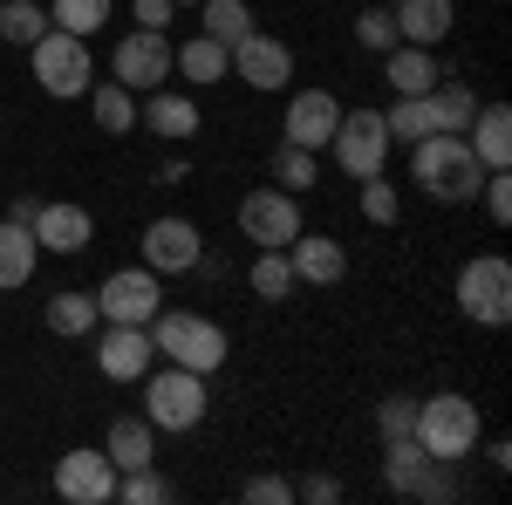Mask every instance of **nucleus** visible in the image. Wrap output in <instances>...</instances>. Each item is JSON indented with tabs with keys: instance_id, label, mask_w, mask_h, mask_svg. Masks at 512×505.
I'll use <instances>...</instances> for the list:
<instances>
[{
	"instance_id": "1",
	"label": "nucleus",
	"mask_w": 512,
	"mask_h": 505,
	"mask_svg": "<svg viewBox=\"0 0 512 505\" xmlns=\"http://www.w3.org/2000/svg\"><path fill=\"white\" fill-rule=\"evenodd\" d=\"M410 178H417L437 205H465V198L485 185V164L472 157L465 137L437 130V137H424V144H410Z\"/></svg>"
},
{
	"instance_id": "2",
	"label": "nucleus",
	"mask_w": 512,
	"mask_h": 505,
	"mask_svg": "<svg viewBox=\"0 0 512 505\" xmlns=\"http://www.w3.org/2000/svg\"><path fill=\"white\" fill-rule=\"evenodd\" d=\"M417 444L431 451L437 465H458L478 451V403L458 396V389H437L417 403Z\"/></svg>"
},
{
	"instance_id": "3",
	"label": "nucleus",
	"mask_w": 512,
	"mask_h": 505,
	"mask_svg": "<svg viewBox=\"0 0 512 505\" xmlns=\"http://www.w3.org/2000/svg\"><path fill=\"white\" fill-rule=\"evenodd\" d=\"M151 349L158 355H171L178 369H198V376H212V369H226V328L219 321H205V314H164L158 308V321H151Z\"/></svg>"
},
{
	"instance_id": "4",
	"label": "nucleus",
	"mask_w": 512,
	"mask_h": 505,
	"mask_svg": "<svg viewBox=\"0 0 512 505\" xmlns=\"http://www.w3.org/2000/svg\"><path fill=\"white\" fill-rule=\"evenodd\" d=\"M205 376L198 369H158L151 383H144V417H151V430H198L205 424Z\"/></svg>"
},
{
	"instance_id": "5",
	"label": "nucleus",
	"mask_w": 512,
	"mask_h": 505,
	"mask_svg": "<svg viewBox=\"0 0 512 505\" xmlns=\"http://www.w3.org/2000/svg\"><path fill=\"white\" fill-rule=\"evenodd\" d=\"M458 308L472 314V321H485V328H506L512 321V267L499 253L465 260V273H458Z\"/></svg>"
},
{
	"instance_id": "6",
	"label": "nucleus",
	"mask_w": 512,
	"mask_h": 505,
	"mask_svg": "<svg viewBox=\"0 0 512 505\" xmlns=\"http://www.w3.org/2000/svg\"><path fill=\"white\" fill-rule=\"evenodd\" d=\"M328 151H335V164L349 171L355 185H362V178H376V171H383V157H390V130H383V110H342L335 137H328Z\"/></svg>"
},
{
	"instance_id": "7",
	"label": "nucleus",
	"mask_w": 512,
	"mask_h": 505,
	"mask_svg": "<svg viewBox=\"0 0 512 505\" xmlns=\"http://www.w3.org/2000/svg\"><path fill=\"white\" fill-rule=\"evenodd\" d=\"M35 76L48 96H89V41L69 35V28H48V35L35 41Z\"/></svg>"
},
{
	"instance_id": "8",
	"label": "nucleus",
	"mask_w": 512,
	"mask_h": 505,
	"mask_svg": "<svg viewBox=\"0 0 512 505\" xmlns=\"http://www.w3.org/2000/svg\"><path fill=\"white\" fill-rule=\"evenodd\" d=\"M164 308V287L151 267H117L103 287H96V314L103 321H137V328H151Z\"/></svg>"
},
{
	"instance_id": "9",
	"label": "nucleus",
	"mask_w": 512,
	"mask_h": 505,
	"mask_svg": "<svg viewBox=\"0 0 512 505\" xmlns=\"http://www.w3.org/2000/svg\"><path fill=\"white\" fill-rule=\"evenodd\" d=\"M55 499L69 505H110L117 499V465H110V451H62V465H55Z\"/></svg>"
},
{
	"instance_id": "10",
	"label": "nucleus",
	"mask_w": 512,
	"mask_h": 505,
	"mask_svg": "<svg viewBox=\"0 0 512 505\" xmlns=\"http://www.w3.org/2000/svg\"><path fill=\"white\" fill-rule=\"evenodd\" d=\"M390 451H383V478H390V492L403 499H451V485L437 478V458L417 444V437H383Z\"/></svg>"
},
{
	"instance_id": "11",
	"label": "nucleus",
	"mask_w": 512,
	"mask_h": 505,
	"mask_svg": "<svg viewBox=\"0 0 512 505\" xmlns=\"http://www.w3.org/2000/svg\"><path fill=\"white\" fill-rule=\"evenodd\" d=\"M164 76H171V41H164L158 28H137V35L117 41V55H110V82H123V89H158Z\"/></svg>"
},
{
	"instance_id": "12",
	"label": "nucleus",
	"mask_w": 512,
	"mask_h": 505,
	"mask_svg": "<svg viewBox=\"0 0 512 505\" xmlns=\"http://www.w3.org/2000/svg\"><path fill=\"white\" fill-rule=\"evenodd\" d=\"M239 233L253 239V246H287V239L301 233V205L294 192H246L239 198Z\"/></svg>"
},
{
	"instance_id": "13",
	"label": "nucleus",
	"mask_w": 512,
	"mask_h": 505,
	"mask_svg": "<svg viewBox=\"0 0 512 505\" xmlns=\"http://www.w3.org/2000/svg\"><path fill=\"white\" fill-rule=\"evenodd\" d=\"M198 260H205V239H198V226L192 219H151L144 226V267L151 273H192Z\"/></svg>"
},
{
	"instance_id": "14",
	"label": "nucleus",
	"mask_w": 512,
	"mask_h": 505,
	"mask_svg": "<svg viewBox=\"0 0 512 505\" xmlns=\"http://www.w3.org/2000/svg\"><path fill=\"white\" fill-rule=\"evenodd\" d=\"M233 76L246 82V89H287L294 55H287V41H274V35H239L233 41Z\"/></svg>"
},
{
	"instance_id": "15",
	"label": "nucleus",
	"mask_w": 512,
	"mask_h": 505,
	"mask_svg": "<svg viewBox=\"0 0 512 505\" xmlns=\"http://www.w3.org/2000/svg\"><path fill=\"white\" fill-rule=\"evenodd\" d=\"M151 328H137V321H110V335L96 342V369L110 376V383H137L144 369H151Z\"/></svg>"
},
{
	"instance_id": "16",
	"label": "nucleus",
	"mask_w": 512,
	"mask_h": 505,
	"mask_svg": "<svg viewBox=\"0 0 512 505\" xmlns=\"http://www.w3.org/2000/svg\"><path fill=\"white\" fill-rule=\"evenodd\" d=\"M335 123H342V103H335L328 89H301V96L287 103V144L321 151V144L335 137Z\"/></svg>"
},
{
	"instance_id": "17",
	"label": "nucleus",
	"mask_w": 512,
	"mask_h": 505,
	"mask_svg": "<svg viewBox=\"0 0 512 505\" xmlns=\"http://www.w3.org/2000/svg\"><path fill=\"white\" fill-rule=\"evenodd\" d=\"M96 239V219H89V205H69V198H55V205H41L35 212V246L48 253H82Z\"/></svg>"
},
{
	"instance_id": "18",
	"label": "nucleus",
	"mask_w": 512,
	"mask_h": 505,
	"mask_svg": "<svg viewBox=\"0 0 512 505\" xmlns=\"http://www.w3.org/2000/svg\"><path fill=\"white\" fill-rule=\"evenodd\" d=\"M287 267L294 280H308V287H335L342 273H349V253H342V239H321V233H294L287 239Z\"/></svg>"
},
{
	"instance_id": "19",
	"label": "nucleus",
	"mask_w": 512,
	"mask_h": 505,
	"mask_svg": "<svg viewBox=\"0 0 512 505\" xmlns=\"http://www.w3.org/2000/svg\"><path fill=\"white\" fill-rule=\"evenodd\" d=\"M472 123H478V130L465 137L472 157L485 164V171H506V164H512V110H506V103H478Z\"/></svg>"
},
{
	"instance_id": "20",
	"label": "nucleus",
	"mask_w": 512,
	"mask_h": 505,
	"mask_svg": "<svg viewBox=\"0 0 512 505\" xmlns=\"http://www.w3.org/2000/svg\"><path fill=\"white\" fill-rule=\"evenodd\" d=\"M144 130H151V137H164V144H185V137H198V130H205V123H198V103H192V96L158 89V96L144 103Z\"/></svg>"
},
{
	"instance_id": "21",
	"label": "nucleus",
	"mask_w": 512,
	"mask_h": 505,
	"mask_svg": "<svg viewBox=\"0 0 512 505\" xmlns=\"http://www.w3.org/2000/svg\"><path fill=\"white\" fill-rule=\"evenodd\" d=\"M451 0H403L396 7V35L410 41V48H437V41L451 35Z\"/></svg>"
},
{
	"instance_id": "22",
	"label": "nucleus",
	"mask_w": 512,
	"mask_h": 505,
	"mask_svg": "<svg viewBox=\"0 0 512 505\" xmlns=\"http://www.w3.org/2000/svg\"><path fill=\"white\" fill-rule=\"evenodd\" d=\"M171 69H178V76H192L198 89H205V82H226V76H233V48H226V41H212V35H192L185 48H171Z\"/></svg>"
},
{
	"instance_id": "23",
	"label": "nucleus",
	"mask_w": 512,
	"mask_h": 505,
	"mask_svg": "<svg viewBox=\"0 0 512 505\" xmlns=\"http://www.w3.org/2000/svg\"><path fill=\"white\" fill-rule=\"evenodd\" d=\"M103 451H110V465H117V471H137V465L158 458V430H151V417H117L110 437H103Z\"/></svg>"
},
{
	"instance_id": "24",
	"label": "nucleus",
	"mask_w": 512,
	"mask_h": 505,
	"mask_svg": "<svg viewBox=\"0 0 512 505\" xmlns=\"http://www.w3.org/2000/svg\"><path fill=\"white\" fill-rule=\"evenodd\" d=\"M383 76H390L396 96H431V82L444 76V69L431 62V48H410V41H396L390 62H383Z\"/></svg>"
},
{
	"instance_id": "25",
	"label": "nucleus",
	"mask_w": 512,
	"mask_h": 505,
	"mask_svg": "<svg viewBox=\"0 0 512 505\" xmlns=\"http://www.w3.org/2000/svg\"><path fill=\"white\" fill-rule=\"evenodd\" d=\"M383 130H390V144H424V137H437L431 96H396V110H383Z\"/></svg>"
},
{
	"instance_id": "26",
	"label": "nucleus",
	"mask_w": 512,
	"mask_h": 505,
	"mask_svg": "<svg viewBox=\"0 0 512 505\" xmlns=\"http://www.w3.org/2000/svg\"><path fill=\"white\" fill-rule=\"evenodd\" d=\"M35 280V226H0V287H28Z\"/></svg>"
},
{
	"instance_id": "27",
	"label": "nucleus",
	"mask_w": 512,
	"mask_h": 505,
	"mask_svg": "<svg viewBox=\"0 0 512 505\" xmlns=\"http://www.w3.org/2000/svg\"><path fill=\"white\" fill-rule=\"evenodd\" d=\"M89 110H96V130L123 137V130H137V89H123V82H96V89H89Z\"/></svg>"
},
{
	"instance_id": "28",
	"label": "nucleus",
	"mask_w": 512,
	"mask_h": 505,
	"mask_svg": "<svg viewBox=\"0 0 512 505\" xmlns=\"http://www.w3.org/2000/svg\"><path fill=\"white\" fill-rule=\"evenodd\" d=\"M431 110H437V130L465 137V130H472V117H478V96L465 89V82H444V76H437L431 82Z\"/></svg>"
},
{
	"instance_id": "29",
	"label": "nucleus",
	"mask_w": 512,
	"mask_h": 505,
	"mask_svg": "<svg viewBox=\"0 0 512 505\" xmlns=\"http://www.w3.org/2000/svg\"><path fill=\"white\" fill-rule=\"evenodd\" d=\"M301 280H294V267H287V246H253V294L260 301H287Z\"/></svg>"
},
{
	"instance_id": "30",
	"label": "nucleus",
	"mask_w": 512,
	"mask_h": 505,
	"mask_svg": "<svg viewBox=\"0 0 512 505\" xmlns=\"http://www.w3.org/2000/svg\"><path fill=\"white\" fill-rule=\"evenodd\" d=\"M96 321H103V314H96V294H82V287H69V294H55V301H48V328H55V335H69V342L89 335Z\"/></svg>"
},
{
	"instance_id": "31",
	"label": "nucleus",
	"mask_w": 512,
	"mask_h": 505,
	"mask_svg": "<svg viewBox=\"0 0 512 505\" xmlns=\"http://www.w3.org/2000/svg\"><path fill=\"white\" fill-rule=\"evenodd\" d=\"M198 21H205V35L226 41V48H233L239 35H253V14H246V0H198Z\"/></svg>"
},
{
	"instance_id": "32",
	"label": "nucleus",
	"mask_w": 512,
	"mask_h": 505,
	"mask_svg": "<svg viewBox=\"0 0 512 505\" xmlns=\"http://www.w3.org/2000/svg\"><path fill=\"white\" fill-rule=\"evenodd\" d=\"M41 35H48V7H35V0H0V41L35 48Z\"/></svg>"
},
{
	"instance_id": "33",
	"label": "nucleus",
	"mask_w": 512,
	"mask_h": 505,
	"mask_svg": "<svg viewBox=\"0 0 512 505\" xmlns=\"http://www.w3.org/2000/svg\"><path fill=\"white\" fill-rule=\"evenodd\" d=\"M103 21H110V0H55V7H48V28H69V35H96V28H103Z\"/></svg>"
},
{
	"instance_id": "34",
	"label": "nucleus",
	"mask_w": 512,
	"mask_h": 505,
	"mask_svg": "<svg viewBox=\"0 0 512 505\" xmlns=\"http://www.w3.org/2000/svg\"><path fill=\"white\" fill-rule=\"evenodd\" d=\"M117 499L123 505H164V499H171V485H164L151 465H137V471H117Z\"/></svg>"
},
{
	"instance_id": "35",
	"label": "nucleus",
	"mask_w": 512,
	"mask_h": 505,
	"mask_svg": "<svg viewBox=\"0 0 512 505\" xmlns=\"http://www.w3.org/2000/svg\"><path fill=\"white\" fill-rule=\"evenodd\" d=\"M274 185H280V192H301V185H315V151H301V144H280V151H274Z\"/></svg>"
},
{
	"instance_id": "36",
	"label": "nucleus",
	"mask_w": 512,
	"mask_h": 505,
	"mask_svg": "<svg viewBox=\"0 0 512 505\" xmlns=\"http://www.w3.org/2000/svg\"><path fill=\"white\" fill-rule=\"evenodd\" d=\"M355 41H362V48H383V55H390L396 41H403V35H396V14H390V7H362V14H355Z\"/></svg>"
},
{
	"instance_id": "37",
	"label": "nucleus",
	"mask_w": 512,
	"mask_h": 505,
	"mask_svg": "<svg viewBox=\"0 0 512 505\" xmlns=\"http://www.w3.org/2000/svg\"><path fill=\"white\" fill-rule=\"evenodd\" d=\"M362 212H369V226H396V185H383V171L376 178H362Z\"/></svg>"
},
{
	"instance_id": "38",
	"label": "nucleus",
	"mask_w": 512,
	"mask_h": 505,
	"mask_svg": "<svg viewBox=\"0 0 512 505\" xmlns=\"http://www.w3.org/2000/svg\"><path fill=\"white\" fill-rule=\"evenodd\" d=\"M376 424H383V437H417V396H383Z\"/></svg>"
},
{
	"instance_id": "39",
	"label": "nucleus",
	"mask_w": 512,
	"mask_h": 505,
	"mask_svg": "<svg viewBox=\"0 0 512 505\" xmlns=\"http://www.w3.org/2000/svg\"><path fill=\"white\" fill-rule=\"evenodd\" d=\"M478 192H485L492 226H506V219H512V178H506V171H485V185H478Z\"/></svg>"
},
{
	"instance_id": "40",
	"label": "nucleus",
	"mask_w": 512,
	"mask_h": 505,
	"mask_svg": "<svg viewBox=\"0 0 512 505\" xmlns=\"http://www.w3.org/2000/svg\"><path fill=\"white\" fill-rule=\"evenodd\" d=\"M246 499H253V505H287V499H294V485H287V478H253Z\"/></svg>"
},
{
	"instance_id": "41",
	"label": "nucleus",
	"mask_w": 512,
	"mask_h": 505,
	"mask_svg": "<svg viewBox=\"0 0 512 505\" xmlns=\"http://www.w3.org/2000/svg\"><path fill=\"white\" fill-rule=\"evenodd\" d=\"M294 499H315V505H335V499H342V485H335V478H328V471H315V478H308V485H294Z\"/></svg>"
},
{
	"instance_id": "42",
	"label": "nucleus",
	"mask_w": 512,
	"mask_h": 505,
	"mask_svg": "<svg viewBox=\"0 0 512 505\" xmlns=\"http://www.w3.org/2000/svg\"><path fill=\"white\" fill-rule=\"evenodd\" d=\"M137 21H144V28H158V35H164V21H171V0H137Z\"/></svg>"
},
{
	"instance_id": "43",
	"label": "nucleus",
	"mask_w": 512,
	"mask_h": 505,
	"mask_svg": "<svg viewBox=\"0 0 512 505\" xmlns=\"http://www.w3.org/2000/svg\"><path fill=\"white\" fill-rule=\"evenodd\" d=\"M35 212H41L35 198H14V205H7V219H14V226H35Z\"/></svg>"
},
{
	"instance_id": "44",
	"label": "nucleus",
	"mask_w": 512,
	"mask_h": 505,
	"mask_svg": "<svg viewBox=\"0 0 512 505\" xmlns=\"http://www.w3.org/2000/svg\"><path fill=\"white\" fill-rule=\"evenodd\" d=\"M171 7H198V0H171Z\"/></svg>"
}]
</instances>
